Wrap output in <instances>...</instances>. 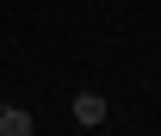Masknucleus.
<instances>
[{
  "instance_id": "nucleus-1",
  "label": "nucleus",
  "mask_w": 161,
  "mask_h": 136,
  "mask_svg": "<svg viewBox=\"0 0 161 136\" xmlns=\"http://www.w3.org/2000/svg\"><path fill=\"white\" fill-rule=\"evenodd\" d=\"M75 124H80V130H99V124H105V99L99 93H80L75 99Z\"/></svg>"
},
{
  "instance_id": "nucleus-2",
  "label": "nucleus",
  "mask_w": 161,
  "mask_h": 136,
  "mask_svg": "<svg viewBox=\"0 0 161 136\" xmlns=\"http://www.w3.org/2000/svg\"><path fill=\"white\" fill-rule=\"evenodd\" d=\"M31 124H37V117L19 112V105H6V112H0V130H6V136H31Z\"/></svg>"
},
{
  "instance_id": "nucleus-3",
  "label": "nucleus",
  "mask_w": 161,
  "mask_h": 136,
  "mask_svg": "<svg viewBox=\"0 0 161 136\" xmlns=\"http://www.w3.org/2000/svg\"><path fill=\"white\" fill-rule=\"evenodd\" d=\"M0 112H6V99H0Z\"/></svg>"
}]
</instances>
